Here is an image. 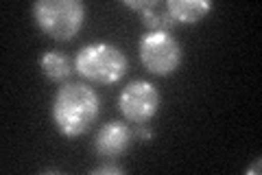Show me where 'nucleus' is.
<instances>
[{
	"label": "nucleus",
	"mask_w": 262,
	"mask_h": 175,
	"mask_svg": "<svg viewBox=\"0 0 262 175\" xmlns=\"http://www.w3.org/2000/svg\"><path fill=\"white\" fill-rule=\"evenodd\" d=\"M33 15L46 35L68 42L83 27L85 7L79 0H39L33 5Z\"/></svg>",
	"instance_id": "f03ea898"
},
{
	"label": "nucleus",
	"mask_w": 262,
	"mask_h": 175,
	"mask_svg": "<svg viewBox=\"0 0 262 175\" xmlns=\"http://www.w3.org/2000/svg\"><path fill=\"white\" fill-rule=\"evenodd\" d=\"M129 145H131V131L125 123L118 121L103 125L94 140V149L101 158H118L127 151Z\"/></svg>",
	"instance_id": "423d86ee"
},
{
	"label": "nucleus",
	"mask_w": 262,
	"mask_h": 175,
	"mask_svg": "<svg viewBox=\"0 0 262 175\" xmlns=\"http://www.w3.org/2000/svg\"><path fill=\"white\" fill-rule=\"evenodd\" d=\"M77 70L83 74L85 79L96 83H116L125 77L127 72V55L120 51L118 46L105 44V42H96V44H88L77 55Z\"/></svg>",
	"instance_id": "7ed1b4c3"
},
{
	"label": "nucleus",
	"mask_w": 262,
	"mask_h": 175,
	"mask_svg": "<svg viewBox=\"0 0 262 175\" xmlns=\"http://www.w3.org/2000/svg\"><path fill=\"white\" fill-rule=\"evenodd\" d=\"M120 112L131 123H149L160 107V92L151 81H131L118 99Z\"/></svg>",
	"instance_id": "39448f33"
},
{
	"label": "nucleus",
	"mask_w": 262,
	"mask_h": 175,
	"mask_svg": "<svg viewBox=\"0 0 262 175\" xmlns=\"http://www.w3.org/2000/svg\"><path fill=\"white\" fill-rule=\"evenodd\" d=\"M98 116V96L85 83H66L53 103V119L66 138L83 136Z\"/></svg>",
	"instance_id": "f257e3e1"
},
{
	"label": "nucleus",
	"mask_w": 262,
	"mask_h": 175,
	"mask_svg": "<svg viewBox=\"0 0 262 175\" xmlns=\"http://www.w3.org/2000/svg\"><path fill=\"white\" fill-rule=\"evenodd\" d=\"M39 66H42V72L51 81H63V79H68L70 72H72L70 60L63 53H59V51L44 53L42 60H39Z\"/></svg>",
	"instance_id": "1a4fd4ad"
},
{
	"label": "nucleus",
	"mask_w": 262,
	"mask_h": 175,
	"mask_svg": "<svg viewBox=\"0 0 262 175\" xmlns=\"http://www.w3.org/2000/svg\"><path fill=\"white\" fill-rule=\"evenodd\" d=\"M134 136H136L138 140H142V143H149V140L153 138V131H151L149 127H146V125H144V123H140V125H138V127H136V131H134Z\"/></svg>",
	"instance_id": "9d476101"
},
{
	"label": "nucleus",
	"mask_w": 262,
	"mask_h": 175,
	"mask_svg": "<svg viewBox=\"0 0 262 175\" xmlns=\"http://www.w3.org/2000/svg\"><path fill=\"white\" fill-rule=\"evenodd\" d=\"M94 173L96 175H101V173H114V175H118V173H122V169H120V166H116V164H105V166H96Z\"/></svg>",
	"instance_id": "9b49d317"
},
{
	"label": "nucleus",
	"mask_w": 262,
	"mask_h": 175,
	"mask_svg": "<svg viewBox=\"0 0 262 175\" xmlns=\"http://www.w3.org/2000/svg\"><path fill=\"white\" fill-rule=\"evenodd\" d=\"M166 7L175 22L196 24L208 15L212 3H208V0H168Z\"/></svg>",
	"instance_id": "6e6552de"
},
{
	"label": "nucleus",
	"mask_w": 262,
	"mask_h": 175,
	"mask_svg": "<svg viewBox=\"0 0 262 175\" xmlns=\"http://www.w3.org/2000/svg\"><path fill=\"white\" fill-rule=\"evenodd\" d=\"M247 173H249V175H251V173H256V175H258V173H260V160H258L256 164H251L249 169H247Z\"/></svg>",
	"instance_id": "f8f14e48"
},
{
	"label": "nucleus",
	"mask_w": 262,
	"mask_h": 175,
	"mask_svg": "<svg viewBox=\"0 0 262 175\" xmlns=\"http://www.w3.org/2000/svg\"><path fill=\"white\" fill-rule=\"evenodd\" d=\"M125 7L140 11L142 22L151 31L168 33L170 29L175 27V20H173V15H170V11H168L166 3H158V0H127Z\"/></svg>",
	"instance_id": "0eeeda50"
},
{
	"label": "nucleus",
	"mask_w": 262,
	"mask_h": 175,
	"mask_svg": "<svg viewBox=\"0 0 262 175\" xmlns=\"http://www.w3.org/2000/svg\"><path fill=\"white\" fill-rule=\"evenodd\" d=\"M140 60L153 74H173L182 64V46L164 31H149L140 40Z\"/></svg>",
	"instance_id": "20e7f679"
}]
</instances>
